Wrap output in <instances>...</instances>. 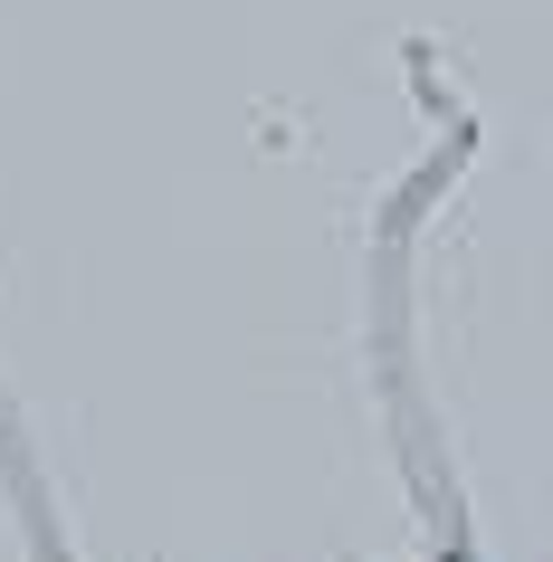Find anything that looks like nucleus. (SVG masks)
I'll use <instances>...</instances> for the list:
<instances>
[]
</instances>
